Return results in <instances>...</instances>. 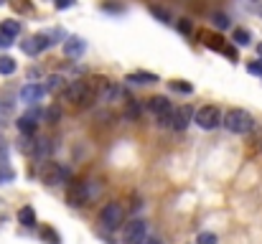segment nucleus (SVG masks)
Returning <instances> with one entry per match:
<instances>
[{"label": "nucleus", "mask_w": 262, "mask_h": 244, "mask_svg": "<svg viewBox=\"0 0 262 244\" xmlns=\"http://www.w3.org/2000/svg\"><path fill=\"white\" fill-rule=\"evenodd\" d=\"M222 125L229 130V132H234V135H247V132H252V127H255V117L247 112V109H229L227 115H224V120H222Z\"/></svg>", "instance_id": "f257e3e1"}, {"label": "nucleus", "mask_w": 262, "mask_h": 244, "mask_svg": "<svg viewBox=\"0 0 262 244\" xmlns=\"http://www.w3.org/2000/svg\"><path fill=\"white\" fill-rule=\"evenodd\" d=\"M222 120H224V115H222V109L214 107V104H206V107H201V109L193 112V122H196L201 130H216V127L222 125Z\"/></svg>", "instance_id": "f03ea898"}, {"label": "nucleus", "mask_w": 262, "mask_h": 244, "mask_svg": "<svg viewBox=\"0 0 262 244\" xmlns=\"http://www.w3.org/2000/svg\"><path fill=\"white\" fill-rule=\"evenodd\" d=\"M67 175H69V170L64 168V165H59V163H43V168H41V183H46V186H61L64 181H67Z\"/></svg>", "instance_id": "7ed1b4c3"}, {"label": "nucleus", "mask_w": 262, "mask_h": 244, "mask_svg": "<svg viewBox=\"0 0 262 244\" xmlns=\"http://www.w3.org/2000/svg\"><path fill=\"white\" fill-rule=\"evenodd\" d=\"M122 219H125V209H122L117 201L107 204V206L99 211V221H102V227H107V229H117V227L122 224Z\"/></svg>", "instance_id": "20e7f679"}, {"label": "nucleus", "mask_w": 262, "mask_h": 244, "mask_svg": "<svg viewBox=\"0 0 262 244\" xmlns=\"http://www.w3.org/2000/svg\"><path fill=\"white\" fill-rule=\"evenodd\" d=\"M148 239V224L143 219H135L130 224H125V232H122V242L125 244H143Z\"/></svg>", "instance_id": "39448f33"}, {"label": "nucleus", "mask_w": 262, "mask_h": 244, "mask_svg": "<svg viewBox=\"0 0 262 244\" xmlns=\"http://www.w3.org/2000/svg\"><path fill=\"white\" fill-rule=\"evenodd\" d=\"M67 201H69L74 209H79V206H87V201H89L87 183H82V181H74V183H69V188H67Z\"/></svg>", "instance_id": "423d86ee"}, {"label": "nucleus", "mask_w": 262, "mask_h": 244, "mask_svg": "<svg viewBox=\"0 0 262 244\" xmlns=\"http://www.w3.org/2000/svg\"><path fill=\"white\" fill-rule=\"evenodd\" d=\"M84 94H87V81H72L64 86V99L72 104H82Z\"/></svg>", "instance_id": "0eeeda50"}, {"label": "nucleus", "mask_w": 262, "mask_h": 244, "mask_svg": "<svg viewBox=\"0 0 262 244\" xmlns=\"http://www.w3.org/2000/svg\"><path fill=\"white\" fill-rule=\"evenodd\" d=\"M43 94H46V86H43V84H26V86L20 89V99H23L26 104H36V102H41Z\"/></svg>", "instance_id": "6e6552de"}, {"label": "nucleus", "mask_w": 262, "mask_h": 244, "mask_svg": "<svg viewBox=\"0 0 262 244\" xmlns=\"http://www.w3.org/2000/svg\"><path fill=\"white\" fill-rule=\"evenodd\" d=\"M84 49H87V41H84L82 36H72V38H67V41H64V54H67V56H72V59L84 56Z\"/></svg>", "instance_id": "1a4fd4ad"}, {"label": "nucleus", "mask_w": 262, "mask_h": 244, "mask_svg": "<svg viewBox=\"0 0 262 244\" xmlns=\"http://www.w3.org/2000/svg\"><path fill=\"white\" fill-rule=\"evenodd\" d=\"M193 122V109L186 104V107H178L173 117V130H186L188 125Z\"/></svg>", "instance_id": "9d476101"}, {"label": "nucleus", "mask_w": 262, "mask_h": 244, "mask_svg": "<svg viewBox=\"0 0 262 244\" xmlns=\"http://www.w3.org/2000/svg\"><path fill=\"white\" fill-rule=\"evenodd\" d=\"M125 81H133V84H156L158 81V74H150V72H133L127 74Z\"/></svg>", "instance_id": "9b49d317"}, {"label": "nucleus", "mask_w": 262, "mask_h": 244, "mask_svg": "<svg viewBox=\"0 0 262 244\" xmlns=\"http://www.w3.org/2000/svg\"><path fill=\"white\" fill-rule=\"evenodd\" d=\"M18 221H20L23 227L33 229V227H36V211H33L31 206H23V209L18 211Z\"/></svg>", "instance_id": "f8f14e48"}, {"label": "nucleus", "mask_w": 262, "mask_h": 244, "mask_svg": "<svg viewBox=\"0 0 262 244\" xmlns=\"http://www.w3.org/2000/svg\"><path fill=\"white\" fill-rule=\"evenodd\" d=\"M148 109H150V112H156V115H161V112L171 109V102H168L166 97H153V99L148 102Z\"/></svg>", "instance_id": "ddd939ff"}, {"label": "nucleus", "mask_w": 262, "mask_h": 244, "mask_svg": "<svg viewBox=\"0 0 262 244\" xmlns=\"http://www.w3.org/2000/svg\"><path fill=\"white\" fill-rule=\"evenodd\" d=\"M18 130H20V135H33L36 132V117H31V115L20 117L18 120Z\"/></svg>", "instance_id": "4468645a"}, {"label": "nucleus", "mask_w": 262, "mask_h": 244, "mask_svg": "<svg viewBox=\"0 0 262 244\" xmlns=\"http://www.w3.org/2000/svg\"><path fill=\"white\" fill-rule=\"evenodd\" d=\"M64 77H61V74H51V77H46V84H43V86H46V92H61V89H64Z\"/></svg>", "instance_id": "2eb2a0df"}, {"label": "nucleus", "mask_w": 262, "mask_h": 244, "mask_svg": "<svg viewBox=\"0 0 262 244\" xmlns=\"http://www.w3.org/2000/svg\"><path fill=\"white\" fill-rule=\"evenodd\" d=\"M232 41H234L237 46H250V43H252V36H250V31H245V28H234Z\"/></svg>", "instance_id": "dca6fc26"}, {"label": "nucleus", "mask_w": 262, "mask_h": 244, "mask_svg": "<svg viewBox=\"0 0 262 244\" xmlns=\"http://www.w3.org/2000/svg\"><path fill=\"white\" fill-rule=\"evenodd\" d=\"M18 148H20V153L33 156V153H36V138H33V135H23L20 143H18Z\"/></svg>", "instance_id": "f3484780"}, {"label": "nucleus", "mask_w": 262, "mask_h": 244, "mask_svg": "<svg viewBox=\"0 0 262 244\" xmlns=\"http://www.w3.org/2000/svg\"><path fill=\"white\" fill-rule=\"evenodd\" d=\"M15 59L13 56H0V74L3 77H10V74H15Z\"/></svg>", "instance_id": "a211bd4d"}, {"label": "nucleus", "mask_w": 262, "mask_h": 244, "mask_svg": "<svg viewBox=\"0 0 262 244\" xmlns=\"http://www.w3.org/2000/svg\"><path fill=\"white\" fill-rule=\"evenodd\" d=\"M51 150H54L51 140H49V138H43V140H36V153H33V156L46 158V156H51Z\"/></svg>", "instance_id": "6ab92c4d"}, {"label": "nucleus", "mask_w": 262, "mask_h": 244, "mask_svg": "<svg viewBox=\"0 0 262 244\" xmlns=\"http://www.w3.org/2000/svg\"><path fill=\"white\" fill-rule=\"evenodd\" d=\"M158 117V127H173V117H176V109H166V112H161V115H156Z\"/></svg>", "instance_id": "aec40b11"}, {"label": "nucleus", "mask_w": 262, "mask_h": 244, "mask_svg": "<svg viewBox=\"0 0 262 244\" xmlns=\"http://www.w3.org/2000/svg\"><path fill=\"white\" fill-rule=\"evenodd\" d=\"M150 13H153L161 23H168V20H171V13H168L166 8H161V5H150Z\"/></svg>", "instance_id": "412c9836"}, {"label": "nucleus", "mask_w": 262, "mask_h": 244, "mask_svg": "<svg viewBox=\"0 0 262 244\" xmlns=\"http://www.w3.org/2000/svg\"><path fill=\"white\" fill-rule=\"evenodd\" d=\"M0 31H5V33H10V36H18V33H20V23L8 18V20H3V28H0Z\"/></svg>", "instance_id": "4be33fe9"}, {"label": "nucleus", "mask_w": 262, "mask_h": 244, "mask_svg": "<svg viewBox=\"0 0 262 244\" xmlns=\"http://www.w3.org/2000/svg\"><path fill=\"white\" fill-rule=\"evenodd\" d=\"M43 117H46V122H49V125H56V122L61 120V107H49Z\"/></svg>", "instance_id": "5701e85b"}, {"label": "nucleus", "mask_w": 262, "mask_h": 244, "mask_svg": "<svg viewBox=\"0 0 262 244\" xmlns=\"http://www.w3.org/2000/svg\"><path fill=\"white\" fill-rule=\"evenodd\" d=\"M20 49H23L28 56H36V54L41 51V49H38V43H36V38H28V41H23V43H20Z\"/></svg>", "instance_id": "b1692460"}, {"label": "nucleus", "mask_w": 262, "mask_h": 244, "mask_svg": "<svg viewBox=\"0 0 262 244\" xmlns=\"http://www.w3.org/2000/svg\"><path fill=\"white\" fill-rule=\"evenodd\" d=\"M41 239H49V244H61L59 234H56L51 227H43V232H41Z\"/></svg>", "instance_id": "393cba45"}, {"label": "nucleus", "mask_w": 262, "mask_h": 244, "mask_svg": "<svg viewBox=\"0 0 262 244\" xmlns=\"http://www.w3.org/2000/svg\"><path fill=\"white\" fill-rule=\"evenodd\" d=\"M33 38H36V43H38V49H41V51H43V49H49V46H51V43H54V41H51V36H49V33H36V36H33Z\"/></svg>", "instance_id": "a878e982"}, {"label": "nucleus", "mask_w": 262, "mask_h": 244, "mask_svg": "<svg viewBox=\"0 0 262 244\" xmlns=\"http://www.w3.org/2000/svg\"><path fill=\"white\" fill-rule=\"evenodd\" d=\"M219 239H216V234H211V232H201L199 234V239H196V244H216Z\"/></svg>", "instance_id": "bb28decb"}, {"label": "nucleus", "mask_w": 262, "mask_h": 244, "mask_svg": "<svg viewBox=\"0 0 262 244\" xmlns=\"http://www.w3.org/2000/svg\"><path fill=\"white\" fill-rule=\"evenodd\" d=\"M214 26H216V28H229V26H232V23H229V15L216 13V15H214Z\"/></svg>", "instance_id": "cd10ccee"}, {"label": "nucleus", "mask_w": 262, "mask_h": 244, "mask_svg": "<svg viewBox=\"0 0 262 244\" xmlns=\"http://www.w3.org/2000/svg\"><path fill=\"white\" fill-rule=\"evenodd\" d=\"M247 72L255 74V77H262V59L260 61H250V64H247Z\"/></svg>", "instance_id": "c85d7f7f"}, {"label": "nucleus", "mask_w": 262, "mask_h": 244, "mask_svg": "<svg viewBox=\"0 0 262 244\" xmlns=\"http://www.w3.org/2000/svg\"><path fill=\"white\" fill-rule=\"evenodd\" d=\"M171 86H173L176 92H186V94H191V92H193V86H191L188 81H173Z\"/></svg>", "instance_id": "c756f323"}, {"label": "nucleus", "mask_w": 262, "mask_h": 244, "mask_svg": "<svg viewBox=\"0 0 262 244\" xmlns=\"http://www.w3.org/2000/svg\"><path fill=\"white\" fill-rule=\"evenodd\" d=\"M13 38H15V36H10V33L0 31V49H8V46H13Z\"/></svg>", "instance_id": "7c9ffc66"}, {"label": "nucleus", "mask_w": 262, "mask_h": 244, "mask_svg": "<svg viewBox=\"0 0 262 244\" xmlns=\"http://www.w3.org/2000/svg\"><path fill=\"white\" fill-rule=\"evenodd\" d=\"M13 178H15V173H13L10 168H5V170H0V186H3V183H8V181H13Z\"/></svg>", "instance_id": "2f4dec72"}, {"label": "nucleus", "mask_w": 262, "mask_h": 244, "mask_svg": "<svg viewBox=\"0 0 262 244\" xmlns=\"http://www.w3.org/2000/svg\"><path fill=\"white\" fill-rule=\"evenodd\" d=\"M178 31H181V33H191V31H193L191 20H186V18H183V20H178Z\"/></svg>", "instance_id": "473e14b6"}, {"label": "nucleus", "mask_w": 262, "mask_h": 244, "mask_svg": "<svg viewBox=\"0 0 262 244\" xmlns=\"http://www.w3.org/2000/svg\"><path fill=\"white\" fill-rule=\"evenodd\" d=\"M77 0H54V5H56V10H67V8H72Z\"/></svg>", "instance_id": "72a5a7b5"}, {"label": "nucleus", "mask_w": 262, "mask_h": 244, "mask_svg": "<svg viewBox=\"0 0 262 244\" xmlns=\"http://www.w3.org/2000/svg\"><path fill=\"white\" fill-rule=\"evenodd\" d=\"M5 158H8V156H5V145H3V148H0V161H5Z\"/></svg>", "instance_id": "f704fd0d"}, {"label": "nucleus", "mask_w": 262, "mask_h": 244, "mask_svg": "<svg viewBox=\"0 0 262 244\" xmlns=\"http://www.w3.org/2000/svg\"><path fill=\"white\" fill-rule=\"evenodd\" d=\"M143 244H161V242H158V239H145Z\"/></svg>", "instance_id": "c9c22d12"}, {"label": "nucleus", "mask_w": 262, "mask_h": 244, "mask_svg": "<svg viewBox=\"0 0 262 244\" xmlns=\"http://www.w3.org/2000/svg\"><path fill=\"white\" fill-rule=\"evenodd\" d=\"M257 51H260V56H262V43H260V46H257Z\"/></svg>", "instance_id": "e433bc0d"}]
</instances>
